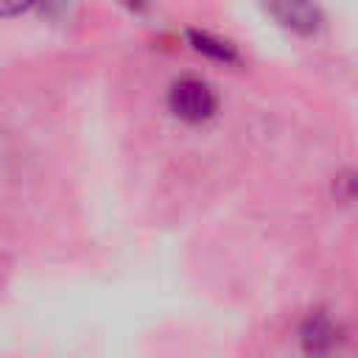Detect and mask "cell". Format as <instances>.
Listing matches in <instances>:
<instances>
[{"label": "cell", "instance_id": "obj_4", "mask_svg": "<svg viewBox=\"0 0 358 358\" xmlns=\"http://www.w3.org/2000/svg\"><path fill=\"white\" fill-rule=\"evenodd\" d=\"M42 0H0V17H17L34 6H39Z\"/></svg>", "mask_w": 358, "mask_h": 358}, {"label": "cell", "instance_id": "obj_2", "mask_svg": "<svg viewBox=\"0 0 358 358\" xmlns=\"http://www.w3.org/2000/svg\"><path fill=\"white\" fill-rule=\"evenodd\" d=\"M268 11L296 34H313L322 25L316 0H268Z\"/></svg>", "mask_w": 358, "mask_h": 358}, {"label": "cell", "instance_id": "obj_1", "mask_svg": "<svg viewBox=\"0 0 358 358\" xmlns=\"http://www.w3.org/2000/svg\"><path fill=\"white\" fill-rule=\"evenodd\" d=\"M168 106L179 120L201 123L215 112V92L201 78H179L168 92Z\"/></svg>", "mask_w": 358, "mask_h": 358}, {"label": "cell", "instance_id": "obj_3", "mask_svg": "<svg viewBox=\"0 0 358 358\" xmlns=\"http://www.w3.org/2000/svg\"><path fill=\"white\" fill-rule=\"evenodd\" d=\"M187 36H190V42H193L196 50H201V53H207V56H213V59H221V62H235V59H238L235 50H232V45H227V42L210 36V34L190 31Z\"/></svg>", "mask_w": 358, "mask_h": 358}]
</instances>
